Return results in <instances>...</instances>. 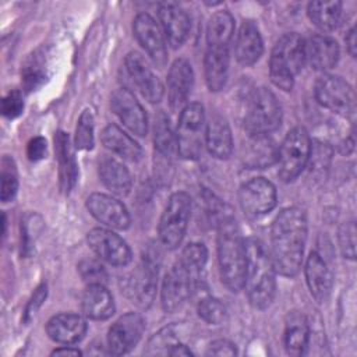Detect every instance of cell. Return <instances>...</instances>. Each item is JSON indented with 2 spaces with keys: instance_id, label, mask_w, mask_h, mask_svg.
Instances as JSON below:
<instances>
[{
  "instance_id": "1",
  "label": "cell",
  "mask_w": 357,
  "mask_h": 357,
  "mask_svg": "<svg viewBox=\"0 0 357 357\" xmlns=\"http://www.w3.org/2000/svg\"><path fill=\"white\" fill-rule=\"evenodd\" d=\"M307 240V216L303 209L290 206L279 212L271 227V259L276 273L293 278L303 262Z\"/></svg>"
},
{
  "instance_id": "2",
  "label": "cell",
  "mask_w": 357,
  "mask_h": 357,
  "mask_svg": "<svg viewBox=\"0 0 357 357\" xmlns=\"http://www.w3.org/2000/svg\"><path fill=\"white\" fill-rule=\"evenodd\" d=\"M208 259V250L202 243H190L181 251L178 261L165 275L160 301L166 312H174L197 291L199 276Z\"/></svg>"
},
{
  "instance_id": "3",
  "label": "cell",
  "mask_w": 357,
  "mask_h": 357,
  "mask_svg": "<svg viewBox=\"0 0 357 357\" xmlns=\"http://www.w3.org/2000/svg\"><path fill=\"white\" fill-rule=\"evenodd\" d=\"M218 226V262L222 283L233 293L244 287L247 268V245L238 226L227 212Z\"/></svg>"
},
{
  "instance_id": "4",
  "label": "cell",
  "mask_w": 357,
  "mask_h": 357,
  "mask_svg": "<svg viewBox=\"0 0 357 357\" xmlns=\"http://www.w3.org/2000/svg\"><path fill=\"white\" fill-rule=\"evenodd\" d=\"M247 245V268L244 287L250 304L254 308L264 310L269 307L276 293V271L272 264L269 251L265 245L251 238Z\"/></svg>"
},
{
  "instance_id": "5",
  "label": "cell",
  "mask_w": 357,
  "mask_h": 357,
  "mask_svg": "<svg viewBox=\"0 0 357 357\" xmlns=\"http://www.w3.org/2000/svg\"><path fill=\"white\" fill-rule=\"evenodd\" d=\"M305 63V42L297 33H286L275 43L269 59V75L272 82L283 89L293 88L294 77Z\"/></svg>"
},
{
  "instance_id": "6",
  "label": "cell",
  "mask_w": 357,
  "mask_h": 357,
  "mask_svg": "<svg viewBox=\"0 0 357 357\" xmlns=\"http://www.w3.org/2000/svg\"><path fill=\"white\" fill-rule=\"evenodd\" d=\"M282 121V107L272 91L257 88L248 98L244 113V128L252 135H268Z\"/></svg>"
},
{
  "instance_id": "7",
  "label": "cell",
  "mask_w": 357,
  "mask_h": 357,
  "mask_svg": "<svg viewBox=\"0 0 357 357\" xmlns=\"http://www.w3.org/2000/svg\"><path fill=\"white\" fill-rule=\"evenodd\" d=\"M205 112L198 102L187 105L180 114L176 131V148L187 160H197L205 145Z\"/></svg>"
},
{
  "instance_id": "8",
  "label": "cell",
  "mask_w": 357,
  "mask_h": 357,
  "mask_svg": "<svg viewBox=\"0 0 357 357\" xmlns=\"http://www.w3.org/2000/svg\"><path fill=\"white\" fill-rule=\"evenodd\" d=\"M311 153V141L304 127H294L287 132L282 145L278 148V174L290 183L304 170Z\"/></svg>"
},
{
  "instance_id": "9",
  "label": "cell",
  "mask_w": 357,
  "mask_h": 357,
  "mask_svg": "<svg viewBox=\"0 0 357 357\" xmlns=\"http://www.w3.org/2000/svg\"><path fill=\"white\" fill-rule=\"evenodd\" d=\"M191 213V198L187 192L178 191L170 195L160 220H159V238L165 248L176 250L185 234L188 219Z\"/></svg>"
},
{
  "instance_id": "10",
  "label": "cell",
  "mask_w": 357,
  "mask_h": 357,
  "mask_svg": "<svg viewBox=\"0 0 357 357\" xmlns=\"http://www.w3.org/2000/svg\"><path fill=\"white\" fill-rule=\"evenodd\" d=\"M158 252H146L137 268L121 280L124 294L137 305L146 308L155 298L158 286Z\"/></svg>"
},
{
  "instance_id": "11",
  "label": "cell",
  "mask_w": 357,
  "mask_h": 357,
  "mask_svg": "<svg viewBox=\"0 0 357 357\" xmlns=\"http://www.w3.org/2000/svg\"><path fill=\"white\" fill-rule=\"evenodd\" d=\"M315 98L324 107L343 116H353L356 112V95L350 84L337 75L325 74L319 77L314 88Z\"/></svg>"
},
{
  "instance_id": "12",
  "label": "cell",
  "mask_w": 357,
  "mask_h": 357,
  "mask_svg": "<svg viewBox=\"0 0 357 357\" xmlns=\"http://www.w3.org/2000/svg\"><path fill=\"white\" fill-rule=\"evenodd\" d=\"M238 202L244 213L251 218L266 215L276 205V188L269 180L254 177L240 187Z\"/></svg>"
},
{
  "instance_id": "13",
  "label": "cell",
  "mask_w": 357,
  "mask_h": 357,
  "mask_svg": "<svg viewBox=\"0 0 357 357\" xmlns=\"http://www.w3.org/2000/svg\"><path fill=\"white\" fill-rule=\"evenodd\" d=\"M86 241L91 250L105 262L113 266H126L131 262L132 254L128 244L114 231L95 227L88 233Z\"/></svg>"
},
{
  "instance_id": "14",
  "label": "cell",
  "mask_w": 357,
  "mask_h": 357,
  "mask_svg": "<svg viewBox=\"0 0 357 357\" xmlns=\"http://www.w3.org/2000/svg\"><path fill=\"white\" fill-rule=\"evenodd\" d=\"M145 329L144 318L137 312L121 315L107 332V344L113 354L131 351L142 337Z\"/></svg>"
},
{
  "instance_id": "15",
  "label": "cell",
  "mask_w": 357,
  "mask_h": 357,
  "mask_svg": "<svg viewBox=\"0 0 357 357\" xmlns=\"http://www.w3.org/2000/svg\"><path fill=\"white\" fill-rule=\"evenodd\" d=\"M132 29L138 43L148 53L155 66L165 67L167 63V49L156 21L149 14L141 13L135 17Z\"/></svg>"
},
{
  "instance_id": "16",
  "label": "cell",
  "mask_w": 357,
  "mask_h": 357,
  "mask_svg": "<svg viewBox=\"0 0 357 357\" xmlns=\"http://www.w3.org/2000/svg\"><path fill=\"white\" fill-rule=\"evenodd\" d=\"M110 106L119 120L135 135L144 137L148 131V119L144 107L126 88H119L110 98Z\"/></svg>"
},
{
  "instance_id": "17",
  "label": "cell",
  "mask_w": 357,
  "mask_h": 357,
  "mask_svg": "<svg viewBox=\"0 0 357 357\" xmlns=\"http://www.w3.org/2000/svg\"><path fill=\"white\" fill-rule=\"evenodd\" d=\"M126 68L141 95L151 103L162 100L165 88L160 79L153 74L146 60L137 52H130L126 57Z\"/></svg>"
},
{
  "instance_id": "18",
  "label": "cell",
  "mask_w": 357,
  "mask_h": 357,
  "mask_svg": "<svg viewBox=\"0 0 357 357\" xmlns=\"http://www.w3.org/2000/svg\"><path fill=\"white\" fill-rule=\"evenodd\" d=\"M85 205L89 213L107 227L124 230L130 226V215L127 208L112 195L93 192L86 198Z\"/></svg>"
},
{
  "instance_id": "19",
  "label": "cell",
  "mask_w": 357,
  "mask_h": 357,
  "mask_svg": "<svg viewBox=\"0 0 357 357\" xmlns=\"http://www.w3.org/2000/svg\"><path fill=\"white\" fill-rule=\"evenodd\" d=\"M194 84V71L188 60L177 59L167 74V99L173 112L183 110Z\"/></svg>"
},
{
  "instance_id": "20",
  "label": "cell",
  "mask_w": 357,
  "mask_h": 357,
  "mask_svg": "<svg viewBox=\"0 0 357 357\" xmlns=\"http://www.w3.org/2000/svg\"><path fill=\"white\" fill-rule=\"evenodd\" d=\"M46 332L56 343L74 344L85 336L86 321L84 317L73 312L57 314L47 321Z\"/></svg>"
},
{
  "instance_id": "21",
  "label": "cell",
  "mask_w": 357,
  "mask_h": 357,
  "mask_svg": "<svg viewBox=\"0 0 357 357\" xmlns=\"http://www.w3.org/2000/svg\"><path fill=\"white\" fill-rule=\"evenodd\" d=\"M304 275L311 296L318 303H324L331 294L333 278L326 261L317 251H312L308 255L305 261Z\"/></svg>"
},
{
  "instance_id": "22",
  "label": "cell",
  "mask_w": 357,
  "mask_h": 357,
  "mask_svg": "<svg viewBox=\"0 0 357 357\" xmlns=\"http://www.w3.org/2000/svg\"><path fill=\"white\" fill-rule=\"evenodd\" d=\"M159 20L169 45L173 49L180 47L190 32V18L177 4L165 3L159 7Z\"/></svg>"
},
{
  "instance_id": "23",
  "label": "cell",
  "mask_w": 357,
  "mask_h": 357,
  "mask_svg": "<svg viewBox=\"0 0 357 357\" xmlns=\"http://www.w3.org/2000/svg\"><path fill=\"white\" fill-rule=\"evenodd\" d=\"M54 151H56V159L59 165L60 188L68 194L75 185V181L78 177V166H77L74 149L70 142V137L64 131L56 132Z\"/></svg>"
},
{
  "instance_id": "24",
  "label": "cell",
  "mask_w": 357,
  "mask_h": 357,
  "mask_svg": "<svg viewBox=\"0 0 357 357\" xmlns=\"http://www.w3.org/2000/svg\"><path fill=\"white\" fill-rule=\"evenodd\" d=\"M339 60V45L326 35H314L305 42V61L314 70L326 71Z\"/></svg>"
},
{
  "instance_id": "25",
  "label": "cell",
  "mask_w": 357,
  "mask_h": 357,
  "mask_svg": "<svg viewBox=\"0 0 357 357\" xmlns=\"http://www.w3.org/2000/svg\"><path fill=\"white\" fill-rule=\"evenodd\" d=\"M264 52V43L258 26L252 21H244L238 29L234 53L241 66H252L259 60Z\"/></svg>"
},
{
  "instance_id": "26",
  "label": "cell",
  "mask_w": 357,
  "mask_h": 357,
  "mask_svg": "<svg viewBox=\"0 0 357 357\" xmlns=\"http://www.w3.org/2000/svg\"><path fill=\"white\" fill-rule=\"evenodd\" d=\"M205 81L212 92L225 88L229 75V47L227 46H206L204 59Z\"/></svg>"
},
{
  "instance_id": "27",
  "label": "cell",
  "mask_w": 357,
  "mask_h": 357,
  "mask_svg": "<svg viewBox=\"0 0 357 357\" xmlns=\"http://www.w3.org/2000/svg\"><path fill=\"white\" fill-rule=\"evenodd\" d=\"M81 308L86 318L103 321L114 314V301L105 284H88L81 298Z\"/></svg>"
},
{
  "instance_id": "28",
  "label": "cell",
  "mask_w": 357,
  "mask_h": 357,
  "mask_svg": "<svg viewBox=\"0 0 357 357\" xmlns=\"http://www.w3.org/2000/svg\"><path fill=\"white\" fill-rule=\"evenodd\" d=\"M205 145L209 153L218 159H227L233 152L230 126L222 116H213L205 128Z\"/></svg>"
},
{
  "instance_id": "29",
  "label": "cell",
  "mask_w": 357,
  "mask_h": 357,
  "mask_svg": "<svg viewBox=\"0 0 357 357\" xmlns=\"http://www.w3.org/2000/svg\"><path fill=\"white\" fill-rule=\"evenodd\" d=\"M100 139H102V144L109 151L117 153L126 160L137 162L142 156V149L139 144L114 124H109L107 127L103 128L100 134Z\"/></svg>"
},
{
  "instance_id": "30",
  "label": "cell",
  "mask_w": 357,
  "mask_h": 357,
  "mask_svg": "<svg viewBox=\"0 0 357 357\" xmlns=\"http://www.w3.org/2000/svg\"><path fill=\"white\" fill-rule=\"evenodd\" d=\"M243 159L250 169H264L278 160V148L268 135H252Z\"/></svg>"
},
{
  "instance_id": "31",
  "label": "cell",
  "mask_w": 357,
  "mask_h": 357,
  "mask_svg": "<svg viewBox=\"0 0 357 357\" xmlns=\"http://www.w3.org/2000/svg\"><path fill=\"white\" fill-rule=\"evenodd\" d=\"M99 176L105 187L116 195H127L131 190V176L127 167L113 158L99 162Z\"/></svg>"
},
{
  "instance_id": "32",
  "label": "cell",
  "mask_w": 357,
  "mask_h": 357,
  "mask_svg": "<svg viewBox=\"0 0 357 357\" xmlns=\"http://www.w3.org/2000/svg\"><path fill=\"white\" fill-rule=\"evenodd\" d=\"M284 349L291 356L304 354L310 342V326L304 315L291 312L287 317L284 328Z\"/></svg>"
},
{
  "instance_id": "33",
  "label": "cell",
  "mask_w": 357,
  "mask_h": 357,
  "mask_svg": "<svg viewBox=\"0 0 357 357\" xmlns=\"http://www.w3.org/2000/svg\"><path fill=\"white\" fill-rule=\"evenodd\" d=\"M311 22L322 31H333L342 18L340 1H311L307 7Z\"/></svg>"
},
{
  "instance_id": "34",
  "label": "cell",
  "mask_w": 357,
  "mask_h": 357,
  "mask_svg": "<svg viewBox=\"0 0 357 357\" xmlns=\"http://www.w3.org/2000/svg\"><path fill=\"white\" fill-rule=\"evenodd\" d=\"M234 33V20L229 11H216L206 25V46H227Z\"/></svg>"
},
{
  "instance_id": "35",
  "label": "cell",
  "mask_w": 357,
  "mask_h": 357,
  "mask_svg": "<svg viewBox=\"0 0 357 357\" xmlns=\"http://www.w3.org/2000/svg\"><path fill=\"white\" fill-rule=\"evenodd\" d=\"M46 57L42 52H35L24 64L21 70L22 86L26 92L36 91L47 79V67Z\"/></svg>"
},
{
  "instance_id": "36",
  "label": "cell",
  "mask_w": 357,
  "mask_h": 357,
  "mask_svg": "<svg viewBox=\"0 0 357 357\" xmlns=\"http://www.w3.org/2000/svg\"><path fill=\"white\" fill-rule=\"evenodd\" d=\"M153 144L158 153L166 158L172 156L176 146V138L170 126V120L163 112H158L153 119Z\"/></svg>"
},
{
  "instance_id": "37",
  "label": "cell",
  "mask_w": 357,
  "mask_h": 357,
  "mask_svg": "<svg viewBox=\"0 0 357 357\" xmlns=\"http://www.w3.org/2000/svg\"><path fill=\"white\" fill-rule=\"evenodd\" d=\"M197 311L201 319L212 325H219L225 322L227 317V310L225 304L212 296H204L202 298H199L197 304Z\"/></svg>"
},
{
  "instance_id": "38",
  "label": "cell",
  "mask_w": 357,
  "mask_h": 357,
  "mask_svg": "<svg viewBox=\"0 0 357 357\" xmlns=\"http://www.w3.org/2000/svg\"><path fill=\"white\" fill-rule=\"evenodd\" d=\"M181 343L174 328L166 326L160 329L148 343L146 354H170L176 344Z\"/></svg>"
},
{
  "instance_id": "39",
  "label": "cell",
  "mask_w": 357,
  "mask_h": 357,
  "mask_svg": "<svg viewBox=\"0 0 357 357\" xmlns=\"http://www.w3.org/2000/svg\"><path fill=\"white\" fill-rule=\"evenodd\" d=\"M1 187H0V198L3 202L11 201L18 190V176L17 169L10 158H4L1 163Z\"/></svg>"
},
{
  "instance_id": "40",
  "label": "cell",
  "mask_w": 357,
  "mask_h": 357,
  "mask_svg": "<svg viewBox=\"0 0 357 357\" xmlns=\"http://www.w3.org/2000/svg\"><path fill=\"white\" fill-rule=\"evenodd\" d=\"M93 116L91 110H84L75 128V148L88 151L93 148Z\"/></svg>"
},
{
  "instance_id": "41",
  "label": "cell",
  "mask_w": 357,
  "mask_h": 357,
  "mask_svg": "<svg viewBox=\"0 0 357 357\" xmlns=\"http://www.w3.org/2000/svg\"><path fill=\"white\" fill-rule=\"evenodd\" d=\"M78 272L88 284H105L107 273L103 265L92 258H85L78 264Z\"/></svg>"
},
{
  "instance_id": "42",
  "label": "cell",
  "mask_w": 357,
  "mask_h": 357,
  "mask_svg": "<svg viewBox=\"0 0 357 357\" xmlns=\"http://www.w3.org/2000/svg\"><path fill=\"white\" fill-rule=\"evenodd\" d=\"M339 245L344 258H356V227L354 223H344L339 230Z\"/></svg>"
},
{
  "instance_id": "43",
  "label": "cell",
  "mask_w": 357,
  "mask_h": 357,
  "mask_svg": "<svg viewBox=\"0 0 357 357\" xmlns=\"http://www.w3.org/2000/svg\"><path fill=\"white\" fill-rule=\"evenodd\" d=\"M24 110V100L20 91L14 89L8 92L1 100V113L7 119L18 117Z\"/></svg>"
},
{
  "instance_id": "44",
  "label": "cell",
  "mask_w": 357,
  "mask_h": 357,
  "mask_svg": "<svg viewBox=\"0 0 357 357\" xmlns=\"http://www.w3.org/2000/svg\"><path fill=\"white\" fill-rule=\"evenodd\" d=\"M46 294H47V286H46V283H42V284H39V286L35 289V291H33L31 300H29L28 304H26L25 312H24V321H25V322H28V321L36 314V311H38V310L40 308V305L43 304V301H45V298H46Z\"/></svg>"
},
{
  "instance_id": "45",
  "label": "cell",
  "mask_w": 357,
  "mask_h": 357,
  "mask_svg": "<svg viewBox=\"0 0 357 357\" xmlns=\"http://www.w3.org/2000/svg\"><path fill=\"white\" fill-rule=\"evenodd\" d=\"M47 142L43 137H33L26 145V156L32 162H38L45 158Z\"/></svg>"
},
{
  "instance_id": "46",
  "label": "cell",
  "mask_w": 357,
  "mask_h": 357,
  "mask_svg": "<svg viewBox=\"0 0 357 357\" xmlns=\"http://www.w3.org/2000/svg\"><path fill=\"white\" fill-rule=\"evenodd\" d=\"M206 354H209V356L211 354L212 356H236L237 350H236V344H233L231 342H229L226 339H218L209 344Z\"/></svg>"
},
{
  "instance_id": "47",
  "label": "cell",
  "mask_w": 357,
  "mask_h": 357,
  "mask_svg": "<svg viewBox=\"0 0 357 357\" xmlns=\"http://www.w3.org/2000/svg\"><path fill=\"white\" fill-rule=\"evenodd\" d=\"M346 45H347V52L350 53V56L356 57V49H357V45H356V26H351L349 29V32L346 33Z\"/></svg>"
},
{
  "instance_id": "48",
  "label": "cell",
  "mask_w": 357,
  "mask_h": 357,
  "mask_svg": "<svg viewBox=\"0 0 357 357\" xmlns=\"http://www.w3.org/2000/svg\"><path fill=\"white\" fill-rule=\"evenodd\" d=\"M53 356H79L81 351L78 349H73V347H60V349H56L53 350L52 353Z\"/></svg>"
}]
</instances>
